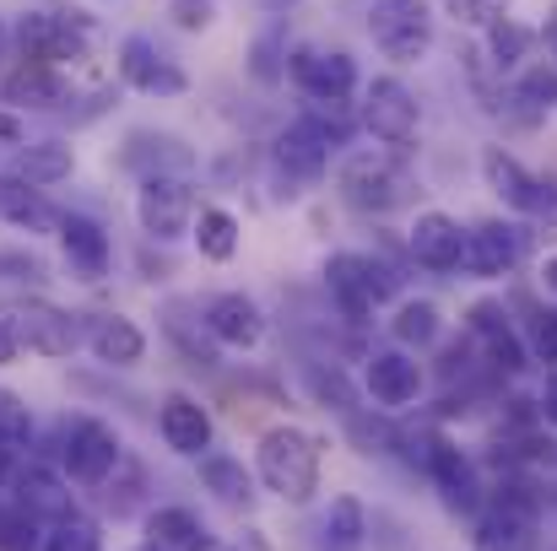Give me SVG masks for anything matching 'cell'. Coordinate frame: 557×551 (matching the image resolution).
Listing matches in <instances>:
<instances>
[{"label":"cell","instance_id":"obj_37","mask_svg":"<svg viewBox=\"0 0 557 551\" xmlns=\"http://www.w3.org/2000/svg\"><path fill=\"white\" fill-rule=\"evenodd\" d=\"M38 547H44V530H38V519L27 509L0 514V551H38Z\"/></svg>","mask_w":557,"mask_h":551},{"label":"cell","instance_id":"obj_44","mask_svg":"<svg viewBox=\"0 0 557 551\" xmlns=\"http://www.w3.org/2000/svg\"><path fill=\"white\" fill-rule=\"evenodd\" d=\"M0 141H11V147H22V125H16L11 114H0Z\"/></svg>","mask_w":557,"mask_h":551},{"label":"cell","instance_id":"obj_42","mask_svg":"<svg viewBox=\"0 0 557 551\" xmlns=\"http://www.w3.org/2000/svg\"><path fill=\"white\" fill-rule=\"evenodd\" d=\"M542 38H547V54H553V65H557V5L547 11V22H542Z\"/></svg>","mask_w":557,"mask_h":551},{"label":"cell","instance_id":"obj_41","mask_svg":"<svg viewBox=\"0 0 557 551\" xmlns=\"http://www.w3.org/2000/svg\"><path fill=\"white\" fill-rule=\"evenodd\" d=\"M0 276H44V260H33V254H0Z\"/></svg>","mask_w":557,"mask_h":551},{"label":"cell","instance_id":"obj_2","mask_svg":"<svg viewBox=\"0 0 557 551\" xmlns=\"http://www.w3.org/2000/svg\"><path fill=\"white\" fill-rule=\"evenodd\" d=\"M16 38H22V60H38V65H76L92 54V16L87 11H65V5H44V11H27L16 22Z\"/></svg>","mask_w":557,"mask_h":551},{"label":"cell","instance_id":"obj_3","mask_svg":"<svg viewBox=\"0 0 557 551\" xmlns=\"http://www.w3.org/2000/svg\"><path fill=\"white\" fill-rule=\"evenodd\" d=\"M342 200L363 216H384V211H400L411 200V174L389 158V152H352L342 163Z\"/></svg>","mask_w":557,"mask_h":551},{"label":"cell","instance_id":"obj_34","mask_svg":"<svg viewBox=\"0 0 557 551\" xmlns=\"http://www.w3.org/2000/svg\"><path fill=\"white\" fill-rule=\"evenodd\" d=\"M16 492H22V503H16V509H27L33 519H38V514H49V519L71 514V498H65V487H60L49 471H27V476L16 481Z\"/></svg>","mask_w":557,"mask_h":551},{"label":"cell","instance_id":"obj_39","mask_svg":"<svg viewBox=\"0 0 557 551\" xmlns=\"http://www.w3.org/2000/svg\"><path fill=\"white\" fill-rule=\"evenodd\" d=\"M536 358L547 367H557V309L536 314Z\"/></svg>","mask_w":557,"mask_h":551},{"label":"cell","instance_id":"obj_13","mask_svg":"<svg viewBox=\"0 0 557 551\" xmlns=\"http://www.w3.org/2000/svg\"><path fill=\"white\" fill-rule=\"evenodd\" d=\"M482 174H487V189H493L509 211H520V216H553L542 179L525 174L520 158H509L504 147H487V152H482Z\"/></svg>","mask_w":557,"mask_h":551},{"label":"cell","instance_id":"obj_31","mask_svg":"<svg viewBox=\"0 0 557 551\" xmlns=\"http://www.w3.org/2000/svg\"><path fill=\"white\" fill-rule=\"evenodd\" d=\"M200 481L227 503V509H244L255 492H249V471H244V460H233V454H200Z\"/></svg>","mask_w":557,"mask_h":551},{"label":"cell","instance_id":"obj_45","mask_svg":"<svg viewBox=\"0 0 557 551\" xmlns=\"http://www.w3.org/2000/svg\"><path fill=\"white\" fill-rule=\"evenodd\" d=\"M542 281H547V292H557V254L547 260V271H542Z\"/></svg>","mask_w":557,"mask_h":551},{"label":"cell","instance_id":"obj_33","mask_svg":"<svg viewBox=\"0 0 557 551\" xmlns=\"http://www.w3.org/2000/svg\"><path fill=\"white\" fill-rule=\"evenodd\" d=\"M389 330H395L400 347H433V341H438V309H433L428 298H411V303L395 309Z\"/></svg>","mask_w":557,"mask_h":551},{"label":"cell","instance_id":"obj_18","mask_svg":"<svg viewBox=\"0 0 557 551\" xmlns=\"http://www.w3.org/2000/svg\"><path fill=\"white\" fill-rule=\"evenodd\" d=\"M158 427H163V443H169L174 454H185V460H200V454L211 449V416H206V405L189 400V395H169V400H163Z\"/></svg>","mask_w":557,"mask_h":551},{"label":"cell","instance_id":"obj_20","mask_svg":"<svg viewBox=\"0 0 557 551\" xmlns=\"http://www.w3.org/2000/svg\"><path fill=\"white\" fill-rule=\"evenodd\" d=\"M547 109H557V65L553 60H525L515 87H509V114H515V125H542Z\"/></svg>","mask_w":557,"mask_h":551},{"label":"cell","instance_id":"obj_14","mask_svg":"<svg viewBox=\"0 0 557 551\" xmlns=\"http://www.w3.org/2000/svg\"><path fill=\"white\" fill-rule=\"evenodd\" d=\"M422 471L433 476V487H438L444 509H455V514H471V509L482 503V481H476L471 460H466L455 443L433 438V443H428V460H422Z\"/></svg>","mask_w":557,"mask_h":551},{"label":"cell","instance_id":"obj_17","mask_svg":"<svg viewBox=\"0 0 557 551\" xmlns=\"http://www.w3.org/2000/svg\"><path fill=\"white\" fill-rule=\"evenodd\" d=\"M466 330H471V341L482 347L487 367H498V373H520V367H525V347H520V336H515L504 303H476L471 320H466Z\"/></svg>","mask_w":557,"mask_h":551},{"label":"cell","instance_id":"obj_7","mask_svg":"<svg viewBox=\"0 0 557 551\" xmlns=\"http://www.w3.org/2000/svg\"><path fill=\"white\" fill-rule=\"evenodd\" d=\"M5 336H11L16 352H33V358H71L76 341H82L76 320L54 303H11Z\"/></svg>","mask_w":557,"mask_h":551},{"label":"cell","instance_id":"obj_30","mask_svg":"<svg viewBox=\"0 0 557 551\" xmlns=\"http://www.w3.org/2000/svg\"><path fill=\"white\" fill-rule=\"evenodd\" d=\"M531 43H536L531 27H520L515 16H498V22L487 27V65H493L498 76H504V71H520L525 54H531Z\"/></svg>","mask_w":557,"mask_h":551},{"label":"cell","instance_id":"obj_22","mask_svg":"<svg viewBox=\"0 0 557 551\" xmlns=\"http://www.w3.org/2000/svg\"><path fill=\"white\" fill-rule=\"evenodd\" d=\"M369 395L379 405H411L417 400V389H422V367L417 358H406V352H379L369 358Z\"/></svg>","mask_w":557,"mask_h":551},{"label":"cell","instance_id":"obj_49","mask_svg":"<svg viewBox=\"0 0 557 551\" xmlns=\"http://www.w3.org/2000/svg\"><path fill=\"white\" fill-rule=\"evenodd\" d=\"M147 551H158V547H147Z\"/></svg>","mask_w":557,"mask_h":551},{"label":"cell","instance_id":"obj_16","mask_svg":"<svg viewBox=\"0 0 557 551\" xmlns=\"http://www.w3.org/2000/svg\"><path fill=\"white\" fill-rule=\"evenodd\" d=\"M460 243H466V233H460V222L449 211H422L417 227H411V238H406L411 260L422 271H438V276L460 265Z\"/></svg>","mask_w":557,"mask_h":551},{"label":"cell","instance_id":"obj_4","mask_svg":"<svg viewBox=\"0 0 557 551\" xmlns=\"http://www.w3.org/2000/svg\"><path fill=\"white\" fill-rule=\"evenodd\" d=\"M347 147V120H342V103H331V120L325 114H304L293 120L282 136H276V163L287 168V179H320L331 168V152Z\"/></svg>","mask_w":557,"mask_h":551},{"label":"cell","instance_id":"obj_28","mask_svg":"<svg viewBox=\"0 0 557 551\" xmlns=\"http://www.w3.org/2000/svg\"><path fill=\"white\" fill-rule=\"evenodd\" d=\"M363 536H369V514L358 498H336L325 525H320V551H363Z\"/></svg>","mask_w":557,"mask_h":551},{"label":"cell","instance_id":"obj_48","mask_svg":"<svg viewBox=\"0 0 557 551\" xmlns=\"http://www.w3.org/2000/svg\"><path fill=\"white\" fill-rule=\"evenodd\" d=\"M0 54H5V27H0Z\"/></svg>","mask_w":557,"mask_h":551},{"label":"cell","instance_id":"obj_8","mask_svg":"<svg viewBox=\"0 0 557 551\" xmlns=\"http://www.w3.org/2000/svg\"><path fill=\"white\" fill-rule=\"evenodd\" d=\"M136 216H141V227L158 243L185 238L189 222H195V189H189V179H180V174H147L141 189H136Z\"/></svg>","mask_w":557,"mask_h":551},{"label":"cell","instance_id":"obj_24","mask_svg":"<svg viewBox=\"0 0 557 551\" xmlns=\"http://www.w3.org/2000/svg\"><path fill=\"white\" fill-rule=\"evenodd\" d=\"M471 551H536V519L509 514V509H487V519L471 536Z\"/></svg>","mask_w":557,"mask_h":551},{"label":"cell","instance_id":"obj_40","mask_svg":"<svg viewBox=\"0 0 557 551\" xmlns=\"http://www.w3.org/2000/svg\"><path fill=\"white\" fill-rule=\"evenodd\" d=\"M174 22L189 27V33H200L211 22V0H174Z\"/></svg>","mask_w":557,"mask_h":551},{"label":"cell","instance_id":"obj_10","mask_svg":"<svg viewBox=\"0 0 557 551\" xmlns=\"http://www.w3.org/2000/svg\"><path fill=\"white\" fill-rule=\"evenodd\" d=\"M114 465H120V433L109 422H98V416H82L65 433V471H71V481L98 487V481L114 476Z\"/></svg>","mask_w":557,"mask_h":551},{"label":"cell","instance_id":"obj_19","mask_svg":"<svg viewBox=\"0 0 557 551\" xmlns=\"http://www.w3.org/2000/svg\"><path fill=\"white\" fill-rule=\"evenodd\" d=\"M206 330H211V341H222V347H260L265 320H260L255 298H244V292H222V298L206 303Z\"/></svg>","mask_w":557,"mask_h":551},{"label":"cell","instance_id":"obj_35","mask_svg":"<svg viewBox=\"0 0 557 551\" xmlns=\"http://www.w3.org/2000/svg\"><path fill=\"white\" fill-rule=\"evenodd\" d=\"M98 547H103L98 525H92V519H82V514L71 509V514H60V519L49 525V536H44V547L38 551H98Z\"/></svg>","mask_w":557,"mask_h":551},{"label":"cell","instance_id":"obj_12","mask_svg":"<svg viewBox=\"0 0 557 551\" xmlns=\"http://www.w3.org/2000/svg\"><path fill=\"white\" fill-rule=\"evenodd\" d=\"M525 260V233L509 227V222H476L460 243V265L466 276H504Z\"/></svg>","mask_w":557,"mask_h":551},{"label":"cell","instance_id":"obj_29","mask_svg":"<svg viewBox=\"0 0 557 551\" xmlns=\"http://www.w3.org/2000/svg\"><path fill=\"white\" fill-rule=\"evenodd\" d=\"M195 249H200V260H233V249H238V216L233 211H222V205H206L195 222Z\"/></svg>","mask_w":557,"mask_h":551},{"label":"cell","instance_id":"obj_23","mask_svg":"<svg viewBox=\"0 0 557 551\" xmlns=\"http://www.w3.org/2000/svg\"><path fill=\"white\" fill-rule=\"evenodd\" d=\"M60 243H65V260H71L87 281H98V276L109 271V233H103L92 216H65V222H60Z\"/></svg>","mask_w":557,"mask_h":551},{"label":"cell","instance_id":"obj_25","mask_svg":"<svg viewBox=\"0 0 557 551\" xmlns=\"http://www.w3.org/2000/svg\"><path fill=\"white\" fill-rule=\"evenodd\" d=\"M71 168H76V152L65 141H27L22 158H16V179L33 184V189H49V184L71 179Z\"/></svg>","mask_w":557,"mask_h":551},{"label":"cell","instance_id":"obj_43","mask_svg":"<svg viewBox=\"0 0 557 551\" xmlns=\"http://www.w3.org/2000/svg\"><path fill=\"white\" fill-rule=\"evenodd\" d=\"M542 416L557 427V378H547V395H542Z\"/></svg>","mask_w":557,"mask_h":551},{"label":"cell","instance_id":"obj_1","mask_svg":"<svg viewBox=\"0 0 557 551\" xmlns=\"http://www.w3.org/2000/svg\"><path fill=\"white\" fill-rule=\"evenodd\" d=\"M255 471H260L265 492H276L282 503L304 509L320 492V438L304 433V427H271L260 438Z\"/></svg>","mask_w":557,"mask_h":551},{"label":"cell","instance_id":"obj_47","mask_svg":"<svg viewBox=\"0 0 557 551\" xmlns=\"http://www.w3.org/2000/svg\"><path fill=\"white\" fill-rule=\"evenodd\" d=\"M5 471H11V449H0V481H5Z\"/></svg>","mask_w":557,"mask_h":551},{"label":"cell","instance_id":"obj_36","mask_svg":"<svg viewBox=\"0 0 557 551\" xmlns=\"http://www.w3.org/2000/svg\"><path fill=\"white\" fill-rule=\"evenodd\" d=\"M515 0H444V16H455V27H471V33H487L498 16H509Z\"/></svg>","mask_w":557,"mask_h":551},{"label":"cell","instance_id":"obj_9","mask_svg":"<svg viewBox=\"0 0 557 551\" xmlns=\"http://www.w3.org/2000/svg\"><path fill=\"white\" fill-rule=\"evenodd\" d=\"M293 82L314 103H347L358 92V65L342 49H293Z\"/></svg>","mask_w":557,"mask_h":551},{"label":"cell","instance_id":"obj_11","mask_svg":"<svg viewBox=\"0 0 557 551\" xmlns=\"http://www.w3.org/2000/svg\"><path fill=\"white\" fill-rule=\"evenodd\" d=\"M363 125L373 130V141H384V147L417 141V98L406 92V82H395V76L373 82L363 92Z\"/></svg>","mask_w":557,"mask_h":551},{"label":"cell","instance_id":"obj_6","mask_svg":"<svg viewBox=\"0 0 557 551\" xmlns=\"http://www.w3.org/2000/svg\"><path fill=\"white\" fill-rule=\"evenodd\" d=\"M369 38L384 60L417 65L433 49V11H428V0H373Z\"/></svg>","mask_w":557,"mask_h":551},{"label":"cell","instance_id":"obj_5","mask_svg":"<svg viewBox=\"0 0 557 551\" xmlns=\"http://www.w3.org/2000/svg\"><path fill=\"white\" fill-rule=\"evenodd\" d=\"M325 287H331V298H336V309L352 320V325H363L379 303H389L395 298V271L384 265V260H373V254H331V265H325Z\"/></svg>","mask_w":557,"mask_h":551},{"label":"cell","instance_id":"obj_15","mask_svg":"<svg viewBox=\"0 0 557 551\" xmlns=\"http://www.w3.org/2000/svg\"><path fill=\"white\" fill-rule=\"evenodd\" d=\"M120 76L136 87V92H147V98H180L189 87V76L174 65V60H163L147 38H125L120 43Z\"/></svg>","mask_w":557,"mask_h":551},{"label":"cell","instance_id":"obj_46","mask_svg":"<svg viewBox=\"0 0 557 551\" xmlns=\"http://www.w3.org/2000/svg\"><path fill=\"white\" fill-rule=\"evenodd\" d=\"M11 352H16V347H11V336L0 330V363H11Z\"/></svg>","mask_w":557,"mask_h":551},{"label":"cell","instance_id":"obj_32","mask_svg":"<svg viewBox=\"0 0 557 551\" xmlns=\"http://www.w3.org/2000/svg\"><path fill=\"white\" fill-rule=\"evenodd\" d=\"M0 216L5 222H16V227H49L54 216H49V205L33 195V184H22L16 174H5L0 179Z\"/></svg>","mask_w":557,"mask_h":551},{"label":"cell","instance_id":"obj_21","mask_svg":"<svg viewBox=\"0 0 557 551\" xmlns=\"http://www.w3.org/2000/svg\"><path fill=\"white\" fill-rule=\"evenodd\" d=\"M0 98L16 103V109H60L71 98L65 76L54 65H38V60H22L5 82H0Z\"/></svg>","mask_w":557,"mask_h":551},{"label":"cell","instance_id":"obj_38","mask_svg":"<svg viewBox=\"0 0 557 551\" xmlns=\"http://www.w3.org/2000/svg\"><path fill=\"white\" fill-rule=\"evenodd\" d=\"M27 433H33V422H27V405H22L11 389H0V449H16V443H27Z\"/></svg>","mask_w":557,"mask_h":551},{"label":"cell","instance_id":"obj_26","mask_svg":"<svg viewBox=\"0 0 557 551\" xmlns=\"http://www.w3.org/2000/svg\"><path fill=\"white\" fill-rule=\"evenodd\" d=\"M87 341H92L98 363H109V367H131V363H141V352H147V336H141L131 320H120V314L98 320Z\"/></svg>","mask_w":557,"mask_h":551},{"label":"cell","instance_id":"obj_27","mask_svg":"<svg viewBox=\"0 0 557 551\" xmlns=\"http://www.w3.org/2000/svg\"><path fill=\"white\" fill-rule=\"evenodd\" d=\"M147 536H152L158 551H211L200 519H195L189 509H158V514L147 519Z\"/></svg>","mask_w":557,"mask_h":551}]
</instances>
